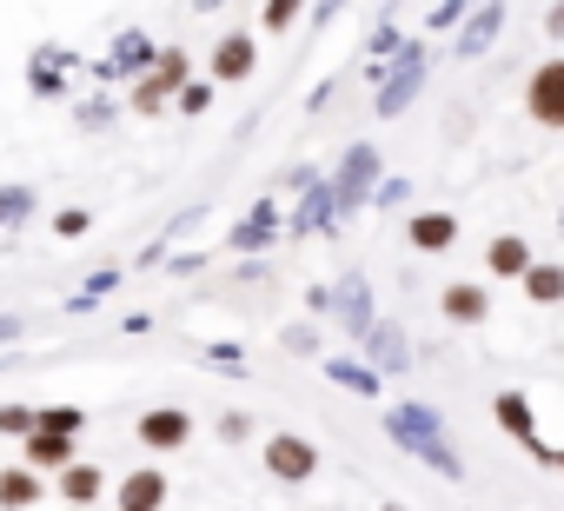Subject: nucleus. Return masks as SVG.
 <instances>
[{
  "label": "nucleus",
  "instance_id": "f257e3e1",
  "mask_svg": "<svg viewBox=\"0 0 564 511\" xmlns=\"http://www.w3.org/2000/svg\"><path fill=\"white\" fill-rule=\"evenodd\" d=\"M425 74H432V41H405L372 87V120H405V107L425 94Z\"/></svg>",
  "mask_w": 564,
  "mask_h": 511
},
{
  "label": "nucleus",
  "instance_id": "f03ea898",
  "mask_svg": "<svg viewBox=\"0 0 564 511\" xmlns=\"http://www.w3.org/2000/svg\"><path fill=\"white\" fill-rule=\"evenodd\" d=\"M326 180H333L339 219H359V213H372V193H379V180H386V146H379V140H352Z\"/></svg>",
  "mask_w": 564,
  "mask_h": 511
},
{
  "label": "nucleus",
  "instance_id": "7ed1b4c3",
  "mask_svg": "<svg viewBox=\"0 0 564 511\" xmlns=\"http://www.w3.org/2000/svg\"><path fill=\"white\" fill-rule=\"evenodd\" d=\"M286 239V199L259 193L232 226H226V252H239V260H265V252Z\"/></svg>",
  "mask_w": 564,
  "mask_h": 511
},
{
  "label": "nucleus",
  "instance_id": "20e7f679",
  "mask_svg": "<svg viewBox=\"0 0 564 511\" xmlns=\"http://www.w3.org/2000/svg\"><path fill=\"white\" fill-rule=\"evenodd\" d=\"M193 432H199L193 405H173V399H160V405H147V412L133 418V445H140V452H153V458L186 452V445H193Z\"/></svg>",
  "mask_w": 564,
  "mask_h": 511
},
{
  "label": "nucleus",
  "instance_id": "39448f33",
  "mask_svg": "<svg viewBox=\"0 0 564 511\" xmlns=\"http://www.w3.org/2000/svg\"><path fill=\"white\" fill-rule=\"evenodd\" d=\"M259 471L279 485H313L319 478V445L306 432H265L259 438Z\"/></svg>",
  "mask_w": 564,
  "mask_h": 511
},
{
  "label": "nucleus",
  "instance_id": "423d86ee",
  "mask_svg": "<svg viewBox=\"0 0 564 511\" xmlns=\"http://www.w3.org/2000/svg\"><path fill=\"white\" fill-rule=\"evenodd\" d=\"M491 425H498L505 438H518L538 465H551V458H557V445H544V432H538V405H531V392H524V385H498V392H491Z\"/></svg>",
  "mask_w": 564,
  "mask_h": 511
},
{
  "label": "nucleus",
  "instance_id": "0eeeda50",
  "mask_svg": "<svg viewBox=\"0 0 564 511\" xmlns=\"http://www.w3.org/2000/svg\"><path fill=\"white\" fill-rule=\"evenodd\" d=\"M518 100H524V120H531V127L564 133V54H544V61L524 74Z\"/></svg>",
  "mask_w": 564,
  "mask_h": 511
},
{
  "label": "nucleus",
  "instance_id": "6e6552de",
  "mask_svg": "<svg viewBox=\"0 0 564 511\" xmlns=\"http://www.w3.org/2000/svg\"><path fill=\"white\" fill-rule=\"evenodd\" d=\"M372 319H379V293H372V273L366 267H346L339 280H333V326L359 346L366 333H372Z\"/></svg>",
  "mask_w": 564,
  "mask_h": 511
},
{
  "label": "nucleus",
  "instance_id": "1a4fd4ad",
  "mask_svg": "<svg viewBox=\"0 0 564 511\" xmlns=\"http://www.w3.org/2000/svg\"><path fill=\"white\" fill-rule=\"evenodd\" d=\"M379 432L412 458L419 445H432V438H445V412L432 405V399H399V405H386L379 412Z\"/></svg>",
  "mask_w": 564,
  "mask_h": 511
},
{
  "label": "nucleus",
  "instance_id": "9d476101",
  "mask_svg": "<svg viewBox=\"0 0 564 511\" xmlns=\"http://www.w3.org/2000/svg\"><path fill=\"white\" fill-rule=\"evenodd\" d=\"M259 74V34L252 28H226L213 47H206V80L213 87H246Z\"/></svg>",
  "mask_w": 564,
  "mask_h": 511
},
{
  "label": "nucleus",
  "instance_id": "9b49d317",
  "mask_svg": "<svg viewBox=\"0 0 564 511\" xmlns=\"http://www.w3.org/2000/svg\"><path fill=\"white\" fill-rule=\"evenodd\" d=\"M346 219H339V199H333V180H319V186H306L293 206H286V239L293 246H306V239H333Z\"/></svg>",
  "mask_w": 564,
  "mask_h": 511
},
{
  "label": "nucleus",
  "instance_id": "f8f14e48",
  "mask_svg": "<svg viewBox=\"0 0 564 511\" xmlns=\"http://www.w3.org/2000/svg\"><path fill=\"white\" fill-rule=\"evenodd\" d=\"M458 232H465L458 206H412L405 213V246L419 252V260H445V252L458 246Z\"/></svg>",
  "mask_w": 564,
  "mask_h": 511
},
{
  "label": "nucleus",
  "instance_id": "ddd939ff",
  "mask_svg": "<svg viewBox=\"0 0 564 511\" xmlns=\"http://www.w3.org/2000/svg\"><path fill=\"white\" fill-rule=\"evenodd\" d=\"M359 359L379 372V379H405L412 372V333H405V319H372V333L359 339Z\"/></svg>",
  "mask_w": 564,
  "mask_h": 511
},
{
  "label": "nucleus",
  "instance_id": "4468645a",
  "mask_svg": "<svg viewBox=\"0 0 564 511\" xmlns=\"http://www.w3.org/2000/svg\"><path fill=\"white\" fill-rule=\"evenodd\" d=\"M505 14H511L505 0H478V8L458 21V47H452V54H458V61H485V54L498 47V34H505Z\"/></svg>",
  "mask_w": 564,
  "mask_h": 511
},
{
  "label": "nucleus",
  "instance_id": "2eb2a0df",
  "mask_svg": "<svg viewBox=\"0 0 564 511\" xmlns=\"http://www.w3.org/2000/svg\"><path fill=\"white\" fill-rule=\"evenodd\" d=\"M438 319L458 326V333L485 326V319H491V286H485V280H452V286L438 293Z\"/></svg>",
  "mask_w": 564,
  "mask_h": 511
},
{
  "label": "nucleus",
  "instance_id": "dca6fc26",
  "mask_svg": "<svg viewBox=\"0 0 564 511\" xmlns=\"http://www.w3.org/2000/svg\"><path fill=\"white\" fill-rule=\"evenodd\" d=\"M166 498H173V478L160 465L120 471V485H113V511H166Z\"/></svg>",
  "mask_w": 564,
  "mask_h": 511
},
{
  "label": "nucleus",
  "instance_id": "f3484780",
  "mask_svg": "<svg viewBox=\"0 0 564 511\" xmlns=\"http://www.w3.org/2000/svg\"><path fill=\"white\" fill-rule=\"evenodd\" d=\"M531 260H538V252H531L524 232H491L485 239V280H498V286H518L531 273Z\"/></svg>",
  "mask_w": 564,
  "mask_h": 511
},
{
  "label": "nucleus",
  "instance_id": "a211bd4d",
  "mask_svg": "<svg viewBox=\"0 0 564 511\" xmlns=\"http://www.w3.org/2000/svg\"><path fill=\"white\" fill-rule=\"evenodd\" d=\"M153 61H160V41H153L147 28H120V34H113V47H107L113 80H140V74H153Z\"/></svg>",
  "mask_w": 564,
  "mask_h": 511
},
{
  "label": "nucleus",
  "instance_id": "6ab92c4d",
  "mask_svg": "<svg viewBox=\"0 0 564 511\" xmlns=\"http://www.w3.org/2000/svg\"><path fill=\"white\" fill-rule=\"evenodd\" d=\"M319 372H326V385H339V392H352V399H386V379H379L359 352H326Z\"/></svg>",
  "mask_w": 564,
  "mask_h": 511
},
{
  "label": "nucleus",
  "instance_id": "aec40b11",
  "mask_svg": "<svg viewBox=\"0 0 564 511\" xmlns=\"http://www.w3.org/2000/svg\"><path fill=\"white\" fill-rule=\"evenodd\" d=\"M80 458V438H67V432H28L21 438V465H34V471H67Z\"/></svg>",
  "mask_w": 564,
  "mask_h": 511
},
{
  "label": "nucleus",
  "instance_id": "412c9836",
  "mask_svg": "<svg viewBox=\"0 0 564 511\" xmlns=\"http://www.w3.org/2000/svg\"><path fill=\"white\" fill-rule=\"evenodd\" d=\"M34 219H41V186L34 180H0V239H14Z\"/></svg>",
  "mask_w": 564,
  "mask_h": 511
},
{
  "label": "nucleus",
  "instance_id": "4be33fe9",
  "mask_svg": "<svg viewBox=\"0 0 564 511\" xmlns=\"http://www.w3.org/2000/svg\"><path fill=\"white\" fill-rule=\"evenodd\" d=\"M54 485H61V498H67L74 511H94V504L107 498V471H100L94 458H74L67 471H54Z\"/></svg>",
  "mask_w": 564,
  "mask_h": 511
},
{
  "label": "nucleus",
  "instance_id": "5701e85b",
  "mask_svg": "<svg viewBox=\"0 0 564 511\" xmlns=\"http://www.w3.org/2000/svg\"><path fill=\"white\" fill-rule=\"evenodd\" d=\"M47 478L34 465H0V511H41Z\"/></svg>",
  "mask_w": 564,
  "mask_h": 511
},
{
  "label": "nucleus",
  "instance_id": "b1692460",
  "mask_svg": "<svg viewBox=\"0 0 564 511\" xmlns=\"http://www.w3.org/2000/svg\"><path fill=\"white\" fill-rule=\"evenodd\" d=\"M518 293H524V306L557 313L564 306V260H531V273L518 280Z\"/></svg>",
  "mask_w": 564,
  "mask_h": 511
},
{
  "label": "nucleus",
  "instance_id": "393cba45",
  "mask_svg": "<svg viewBox=\"0 0 564 511\" xmlns=\"http://www.w3.org/2000/svg\"><path fill=\"white\" fill-rule=\"evenodd\" d=\"M173 80L153 67V74H140V80H127V113H140V120H160V113H173Z\"/></svg>",
  "mask_w": 564,
  "mask_h": 511
},
{
  "label": "nucleus",
  "instance_id": "a878e982",
  "mask_svg": "<svg viewBox=\"0 0 564 511\" xmlns=\"http://www.w3.org/2000/svg\"><path fill=\"white\" fill-rule=\"evenodd\" d=\"M67 113H74V127H80V133H94V140H100V133H113V127L127 120V100H113V94H87V100H74Z\"/></svg>",
  "mask_w": 564,
  "mask_h": 511
},
{
  "label": "nucleus",
  "instance_id": "bb28decb",
  "mask_svg": "<svg viewBox=\"0 0 564 511\" xmlns=\"http://www.w3.org/2000/svg\"><path fill=\"white\" fill-rule=\"evenodd\" d=\"M120 280H127V267H94V273H87V286H80V293H67V306H61V313H94L100 300H113V293H120Z\"/></svg>",
  "mask_w": 564,
  "mask_h": 511
},
{
  "label": "nucleus",
  "instance_id": "cd10ccee",
  "mask_svg": "<svg viewBox=\"0 0 564 511\" xmlns=\"http://www.w3.org/2000/svg\"><path fill=\"white\" fill-rule=\"evenodd\" d=\"M306 8H313V0H259V34H293L300 21H306Z\"/></svg>",
  "mask_w": 564,
  "mask_h": 511
},
{
  "label": "nucleus",
  "instance_id": "c85d7f7f",
  "mask_svg": "<svg viewBox=\"0 0 564 511\" xmlns=\"http://www.w3.org/2000/svg\"><path fill=\"white\" fill-rule=\"evenodd\" d=\"M219 107V87L206 80V74H193V80H180V94H173V113H186V120H206Z\"/></svg>",
  "mask_w": 564,
  "mask_h": 511
},
{
  "label": "nucleus",
  "instance_id": "c756f323",
  "mask_svg": "<svg viewBox=\"0 0 564 511\" xmlns=\"http://www.w3.org/2000/svg\"><path fill=\"white\" fill-rule=\"evenodd\" d=\"M193 352H199V359H213V372H232V379H246V372H252L239 339H193Z\"/></svg>",
  "mask_w": 564,
  "mask_h": 511
},
{
  "label": "nucleus",
  "instance_id": "7c9ffc66",
  "mask_svg": "<svg viewBox=\"0 0 564 511\" xmlns=\"http://www.w3.org/2000/svg\"><path fill=\"white\" fill-rule=\"evenodd\" d=\"M87 425H94V412H87V405H74V399L41 405V432H67V438H80Z\"/></svg>",
  "mask_w": 564,
  "mask_h": 511
},
{
  "label": "nucleus",
  "instance_id": "2f4dec72",
  "mask_svg": "<svg viewBox=\"0 0 564 511\" xmlns=\"http://www.w3.org/2000/svg\"><path fill=\"white\" fill-rule=\"evenodd\" d=\"M279 352H293V359H326V352H319V326H313V319L279 326Z\"/></svg>",
  "mask_w": 564,
  "mask_h": 511
},
{
  "label": "nucleus",
  "instance_id": "473e14b6",
  "mask_svg": "<svg viewBox=\"0 0 564 511\" xmlns=\"http://www.w3.org/2000/svg\"><path fill=\"white\" fill-rule=\"evenodd\" d=\"M34 425H41V405H21V399L0 405V438H28Z\"/></svg>",
  "mask_w": 564,
  "mask_h": 511
},
{
  "label": "nucleus",
  "instance_id": "72a5a7b5",
  "mask_svg": "<svg viewBox=\"0 0 564 511\" xmlns=\"http://www.w3.org/2000/svg\"><path fill=\"white\" fill-rule=\"evenodd\" d=\"M478 8V0H432V14H425V34H452L465 14Z\"/></svg>",
  "mask_w": 564,
  "mask_h": 511
},
{
  "label": "nucleus",
  "instance_id": "f704fd0d",
  "mask_svg": "<svg viewBox=\"0 0 564 511\" xmlns=\"http://www.w3.org/2000/svg\"><path fill=\"white\" fill-rule=\"evenodd\" d=\"M47 226H54V239H87L94 232V206H61Z\"/></svg>",
  "mask_w": 564,
  "mask_h": 511
},
{
  "label": "nucleus",
  "instance_id": "c9c22d12",
  "mask_svg": "<svg viewBox=\"0 0 564 511\" xmlns=\"http://www.w3.org/2000/svg\"><path fill=\"white\" fill-rule=\"evenodd\" d=\"M392 206H412V180L405 173H386L379 193H372V213H392Z\"/></svg>",
  "mask_w": 564,
  "mask_h": 511
},
{
  "label": "nucleus",
  "instance_id": "e433bc0d",
  "mask_svg": "<svg viewBox=\"0 0 564 511\" xmlns=\"http://www.w3.org/2000/svg\"><path fill=\"white\" fill-rule=\"evenodd\" d=\"M213 432H219L226 445H246V438H252V412H246V405H226V412L213 418Z\"/></svg>",
  "mask_w": 564,
  "mask_h": 511
},
{
  "label": "nucleus",
  "instance_id": "4c0bfd02",
  "mask_svg": "<svg viewBox=\"0 0 564 511\" xmlns=\"http://www.w3.org/2000/svg\"><path fill=\"white\" fill-rule=\"evenodd\" d=\"M346 80H352V67H339V74H326V80H319V87H313V94H306V113H313V120H319V113H326V107H333V100H339V87H346Z\"/></svg>",
  "mask_w": 564,
  "mask_h": 511
},
{
  "label": "nucleus",
  "instance_id": "58836bf2",
  "mask_svg": "<svg viewBox=\"0 0 564 511\" xmlns=\"http://www.w3.org/2000/svg\"><path fill=\"white\" fill-rule=\"evenodd\" d=\"M153 67H160L173 87H180V80H193V54H186V47H160V61H153Z\"/></svg>",
  "mask_w": 564,
  "mask_h": 511
},
{
  "label": "nucleus",
  "instance_id": "ea45409f",
  "mask_svg": "<svg viewBox=\"0 0 564 511\" xmlns=\"http://www.w3.org/2000/svg\"><path fill=\"white\" fill-rule=\"evenodd\" d=\"M346 8H352V0H313V8H306V34H326Z\"/></svg>",
  "mask_w": 564,
  "mask_h": 511
},
{
  "label": "nucleus",
  "instance_id": "a19ab883",
  "mask_svg": "<svg viewBox=\"0 0 564 511\" xmlns=\"http://www.w3.org/2000/svg\"><path fill=\"white\" fill-rule=\"evenodd\" d=\"M28 339V313H0V352H14Z\"/></svg>",
  "mask_w": 564,
  "mask_h": 511
},
{
  "label": "nucleus",
  "instance_id": "79ce46f5",
  "mask_svg": "<svg viewBox=\"0 0 564 511\" xmlns=\"http://www.w3.org/2000/svg\"><path fill=\"white\" fill-rule=\"evenodd\" d=\"M319 180H326V173H319L313 160H300V166H286V186H293V193H306V186H319Z\"/></svg>",
  "mask_w": 564,
  "mask_h": 511
},
{
  "label": "nucleus",
  "instance_id": "37998d69",
  "mask_svg": "<svg viewBox=\"0 0 564 511\" xmlns=\"http://www.w3.org/2000/svg\"><path fill=\"white\" fill-rule=\"evenodd\" d=\"M544 41L564 47V0H551V8H544Z\"/></svg>",
  "mask_w": 564,
  "mask_h": 511
},
{
  "label": "nucleus",
  "instance_id": "c03bdc74",
  "mask_svg": "<svg viewBox=\"0 0 564 511\" xmlns=\"http://www.w3.org/2000/svg\"><path fill=\"white\" fill-rule=\"evenodd\" d=\"M199 267H206V252H173V260H166L173 280H186V273H199Z\"/></svg>",
  "mask_w": 564,
  "mask_h": 511
},
{
  "label": "nucleus",
  "instance_id": "a18cd8bd",
  "mask_svg": "<svg viewBox=\"0 0 564 511\" xmlns=\"http://www.w3.org/2000/svg\"><path fill=\"white\" fill-rule=\"evenodd\" d=\"M306 313H319V319H333V286H306Z\"/></svg>",
  "mask_w": 564,
  "mask_h": 511
},
{
  "label": "nucleus",
  "instance_id": "49530a36",
  "mask_svg": "<svg viewBox=\"0 0 564 511\" xmlns=\"http://www.w3.org/2000/svg\"><path fill=\"white\" fill-rule=\"evenodd\" d=\"M120 333H127V339H147V333H153V313H127Z\"/></svg>",
  "mask_w": 564,
  "mask_h": 511
},
{
  "label": "nucleus",
  "instance_id": "de8ad7c7",
  "mask_svg": "<svg viewBox=\"0 0 564 511\" xmlns=\"http://www.w3.org/2000/svg\"><path fill=\"white\" fill-rule=\"evenodd\" d=\"M226 8V0H193V14H219Z\"/></svg>",
  "mask_w": 564,
  "mask_h": 511
},
{
  "label": "nucleus",
  "instance_id": "09e8293b",
  "mask_svg": "<svg viewBox=\"0 0 564 511\" xmlns=\"http://www.w3.org/2000/svg\"><path fill=\"white\" fill-rule=\"evenodd\" d=\"M14 366H28V359L21 352H0V372H14Z\"/></svg>",
  "mask_w": 564,
  "mask_h": 511
},
{
  "label": "nucleus",
  "instance_id": "8fccbe9b",
  "mask_svg": "<svg viewBox=\"0 0 564 511\" xmlns=\"http://www.w3.org/2000/svg\"><path fill=\"white\" fill-rule=\"evenodd\" d=\"M379 511H412V504H399V498H386V504H379Z\"/></svg>",
  "mask_w": 564,
  "mask_h": 511
},
{
  "label": "nucleus",
  "instance_id": "3c124183",
  "mask_svg": "<svg viewBox=\"0 0 564 511\" xmlns=\"http://www.w3.org/2000/svg\"><path fill=\"white\" fill-rule=\"evenodd\" d=\"M551 471H557V478H564V445H557V458H551Z\"/></svg>",
  "mask_w": 564,
  "mask_h": 511
},
{
  "label": "nucleus",
  "instance_id": "603ef678",
  "mask_svg": "<svg viewBox=\"0 0 564 511\" xmlns=\"http://www.w3.org/2000/svg\"><path fill=\"white\" fill-rule=\"evenodd\" d=\"M557 232H564V206H557Z\"/></svg>",
  "mask_w": 564,
  "mask_h": 511
}]
</instances>
